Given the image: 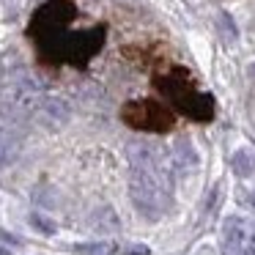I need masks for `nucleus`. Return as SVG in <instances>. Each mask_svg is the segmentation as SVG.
<instances>
[{
  "label": "nucleus",
  "instance_id": "nucleus-3",
  "mask_svg": "<svg viewBox=\"0 0 255 255\" xmlns=\"http://www.w3.org/2000/svg\"><path fill=\"white\" fill-rule=\"evenodd\" d=\"M33 118L41 121L44 127H63L69 121V105L63 99H55V96H41Z\"/></svg>",
  "mask_w": 255,
  "mask_h": 255
},
{
  "label": "nucleus",
  "instance_id": "nucleus-13",
  "mask_svg": "<svg viewBox=\"0 0 255 255\" xmlns=\"http://www.w3.org/2000/svg\"><path fill=\"white\" fill-rule=\"evenodd\" d=\"M242 255H255V231L250 233V242L244 244V253Z\"/></svg>",
  "mask_w": 255,
  "mask_h": 255
},
{
  "label": "nucleus",
  "instance_id": "nucleus-14",
  "mask_svg": "<svg viewBox=\"0 0 255 255\" xmlns=\"http://www.w3.org/2000/svg\"><path fill=\"white\" fill-rule=\"evenodd\" d=\"M0 255H11V250H6V247H0Z\"/></svg>",
  "mask_w": 255,
  "mask_h": 255
},
{
  "label": "nucleus",
  "instance_id": "nucleus-10",
  "mask_svg": "<svg viewBox=\"0 0 255 255\" xmlns=\"http://www.w3.org/2000/svg\"><path fill=\"white\" fill-rule=\"evenodd\" d=\"M217 200H220V184H214V189H211L209 198H206V203H203V217H206V214H209V211L217 206Z\"/></svg>",
  "mask_w": 255,
  "mask_h": 255
},
{
  "label": "nucleus",
  "instance_id": "nucleus-8",
  "mask_svg": "<svg viewBox=\"0 0 255 255\" xmlns=\"http://www.w3.org/2000/svg\"><path fill=\"white\" fill-rule=\"evenodd\" d=\"M94 225L99 228L102 233H116L118 231V214L110 209V206H102V209H96V214H94Z\"/></svg>",
  "mask_w": 255,
  "mask_h": 255
},
{
  "label": "nucleus",
  "instance_id": "nucleus-2",
  "mask_svg": "<svg viewBox=\"0 0 255 255\" xmlns=\"http://www.w3.org/2000/svg\"><path fill=\"white\" fill-rule=\"evenodd\" d=\"M121 118L129 127L145 129V132H167L173 127V113L154 99H134L124 105Z\"/></svg>",
  "mask_w": 255,
  "mask_h": 255
},
{
  "label": "nucleus",
  "instance_id": "nucleus-4",
  "mask_svg": "<svg viewBox=\"0 0 255 255\" xmlns=\"http://www.w3.org/2000/svg\"><path fill=\"white\" fill-rule=\"evenodd\" d=\"M244 239H247V233H244L242 220H233V217L225 220V225H222V255H242Z\"/></svg>",
  "mask_w": 255,
  "mask_h": 255
},
{
  "label": "nucleus",
  "instance_id": "nucleus-12",
  "mask_svg": "<svg viewBox=\"0 0 255 255\" xmlns=\"http://www.w3.org/2000/svg\"><path fill=\"white\" fill-rule=\"evenodd\" d=\"M80 253H107L110 244H77Z\"/></svg>",
  "mask_w": 255,
  "mask_h": 255
},
{
  "label": "nucleus",
  "instance_id": "nucleus-5",
  "mask_svg": "<svg viewBox=\"0 0 255 255\" xmlns=\"http://www.w3.org/2000/svg\"><path fill=\"white\" fill-rule=\"evenodd\" d=\"M198 154H195L192 143L189 140H178L176 148H173V156H170V165L176 167V170H195L198 167Z\"/></svg>",
  "mask_w": 255,
  "mask_h": 255
},
{
  "label": "nucleus",
  "instance_id": "nucleus-16",
  "mask_svg": "<svg viewBox=\"0 0 255 255\" xmlns=\"http://www.w3.org/2000/svg\"><path fill=\"white\" fill-rule=\"evenodd\" d=\"M253 209H255V195H253Z\"/></svg>",
  "mask_w": 255,
  "mask_h": 255
},
{
  "label": "nucleus",
  "instance_id": "nucleus-11",
  "mask_svg": "<svg viewBox=\"0 0 255 255\" xmlns=\"http://www.w3.org/2000/svg\"><path fill=\"white\" fill-rule=\"evenodd\" d=\"M121 255H151V250L143 247V244H129V247L121 250Z\"/></svg>",
  "mask_w": 255,
  "mask_h": 255
},
{
  "label": "nucleus",
  "instance_id": "nucleus-9",
  "mask_svg": "<svg viewBox=\"0 0 255 255\" xmlns=\"http://www.w3.org/2000/svg\"><path fill=\"white\" fill-rule=\"evenodd\" d=\"M30 225H33L39 233H44V236H52V233L58 231V228H55V222H52V220H47L44 214H39V211H33V214H30Z\"/></svg>",
  "mask_w": 255,
  "mask_h": 255
},
{
  "label": "nucleus",
  "instance_id": "nucleus-15",
  "mask_svg": "<svg viewBox=\"0 0 255 255\" xmlns=\"http://www.w3.org/2000/svg\"><path fill=\"white\" fill-rule=\"evenodd\" d=\"M250 74H253V77H255V63H253V66H250Z\"/></svg>",
  "mask_w": 255,
  "mask_h": 255
},
{
  "label": "nucleus",
  "instance_id": "nucleus-6",
  "mask_svg": "<svg viewBox=\"0 0 255 255\" xmlns=\"http://www.w3.org/2000/svg\"><path fill=\"white\" fill-rule=\"evenodd\" d=\"M17 156H19V137H14L6 129H0V170L8 167Z\"/></svg>",
  "mask_w": 255,
  "mask_h": 255
},
{
  "label": "nucleus",
  "instance_id": "nucleus-7",
  "mask_svg": "<svg viewBox=\"0 0 255 255\" xmlns=\"http://www.w3.org/2000/svg\"><path fill=\"white\" fill-rule=\"evenodd\" d=\"M231 167L239 178H250L255 173V154L250 148H239L231 156Z\"/></svg>",
  "mask_w": 255,
  "mask_h": 255
},
{
  "label": "nucleus",
  "instance_id": "nucleus-1",
  "mask_svg": "<svg viewBox=\"0 0 255 255\" xmlns=\"http://www.w3.org/2000/svg\"><path fill=\"white\" fill-rule=\"evenodd\" d=\"M156 88L189 118H198V121H206L214 113V105H211V96L198 94L192 88V77H189L187 69H173V72L156 77Z\"/></svg>",
  "mask_w": 255,
  "mask_h": 255
}]
</instances>
